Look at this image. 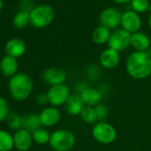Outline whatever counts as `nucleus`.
I'll use <instances>...</instances> for the list:
<instances>
[{
  "label": "nucleus",
  "mask_w": 151,
  "mask_h": 151,
  "mask_svg": "<svg viewBox=\"0 0 151 151\" xmlns=\"http://www.w3.org/2000/svg\"><path fill=\"white\" fill-rule=\"evenodd\" d=\"M92 134L93 139L101 144H110L116 139V131L115 127L103 121L94 124Z\"/></svg>",
  "instance_id": "obj_5"
},
{
  "label": "nucleus",
  "mask_w": 151,
  "mask_h": 151,
  "mask_svg": "<svg viewBox=\"0 0 151 151\" xmlns=\"http://www.w3.org/2000/svg\"><path fill=\"white\" fill-rule=\"evenodd\" d=\"M131 36L129 32L123 29H116L110 35L108 42L109 47L117 52H122L131 45Z\"/></svg>",
  "instance_id": "obj_7"
},
{
  "label": "nucleus",
  "mask_w": 151,
  "mask_h": 151,
  "mask_svg": "<svg viewBox=\"0 0 151 151\" xmlns=\"http://www.w3.org/2000/svg\"><path fill=\"white\" fill-rule=\"evenodd\" d=\"M100 70L98 68V67L96 66H91L89 68H88V72H87V75L88 77L92 79V80H96L99 77L100 75Z\"/></svg>",
  "instance_id": "obj_29"
},
{
  "label": "nucleus",
  "mask_w": 151,
  "mask_h": 151,
  "mask_svg": "<svg viewBox=\"0 0 151 151\" xmlns=\"http://www.w3.org/2000/svg\"><path fill=\"white\" fill-rule=\"evenodd\" d=\"M9 113V105L7 101L4 98L0 97V122L6 120Z\"/></svg>",
  "instance_id": "obj_27"
},
{
  "label": "nucleus",
  "mask_w": 151,
  "mask_h": 151,
  "mask_svg": "<svg viewBox=\"0 0 151 151\" xmlns=\"http://www.w3.org/2000/svg\"><path fill=\"white\" fill-rule=\"evenodd\" d=\"M122 14V12L116 7L105 8L100 14L101 25L109 29H116L121 25Z\"/></svg>",
  "instance_id": "obj_8"
},
{
  "label": "nucleus",
  "mask_w": 151,
  "mask_h": 151,
  "mask_svg": "<svg viewBox=\"0 0 151 151\" xmlns=\"http://www.w3.org/2000/svg\"><path fill=\"white\" fill-rule=\"evenodd\" d=\"M131 46L136 52H147L150 47V39L145 33L138 31L131 36Z\"/></svg>",
  "instance_id": "obj_14"
},
{
  "label": "nucleus",
  "mask_w": 151,
  "mask_h": 151,
  "mask_svg": "<svg viewBox=\"0 0 151 151\" xmlns=\"http://www.w3.org/2000/svg\"><path fill=\"white\" fill-rule=\"evenodd\" d=\"M111 32L110 29L101 25L94 29L92 34V39L96 45H104L109 42Z\"/></svg>",
  "instance_id": "obj_20"
},
{
  "label": "nucleus",
  "mask_w": 151,
  "mask_h": 151,
  "mask_svg": "<svg viewBox=\"0 0 151 151\" xmlns=\"http://www.w3.org/2000/svg\"><path fill=\"white\" fill-rule=\"evenodd\" d=\"M32 138L36 143L39 145H45L50 142L51 134L47 130L41 127L32 132Z\"/></svg>",
  "instance_id": "obj_24"
},
{
  "label": "nucleus",
  "mask_w": 151,
  "mask_h": 151,
  "mask_svg": "<svg viewBox=\"0 0 151 151\" xmlns=\"http://www.w3.org/2000/svg\"><path fill=\"white\" fill-rule=\"evenodd\" d=\"M42 124L40 121L39 115L37 114H29L22 117V128L29 131V132H33L36 130L41 128Z\"/></svg>",
  "instance_id": "obj_19"
},
{
  "label": "nucleus",
  "mask_w": 151,
  "mask_h": 151,
  "mask_svg": "<svg viewBox=\"0 0 151 151\" xmlns=\"http://www.w3.org/2000/svg\"><path fill=\"white\" fill-rule=\"evenodd\" d=\"M147 22H148V26H149V28H150V29H151V13L149 14V16H148V21H147Z\"/></svg>",
  "instance_id": "obj_32"
},
{
  "label": "nucleus",
  "mask_w": 151,
  "mask_h": 151,
  "mask_svg": "<svg viewBox=\"0 0 151 151\" xmlns=\"http://www.w3.org/2000/svg\"><path fill=\"white\" fill-rule=\"evenodd\" d=\"M79 95L85 106L95 107L101 103V101L102 99V93H101V91L91 87L86 88L83 92L79 93Z\"/></svg>",
  "instance_id": "obj_15"
},
{
  "label": "nucleus",
  "mask_w": 151,
  "mask_h": 151,
  "mask_svg": "<svg viewBox=\"0 0 151 151\" xmlns=\"http://www.w3.org/2000/svg\"><path fill=\"white\" fill-rule=\"evenodd\" d=\"M30 24L37 29H44L49 26L54 18V11L49 5H39L29 12Z\"/></svg>",
  "instance_id": "obj_3"
},
{
  "label": "nucleus",
  "mask_w": 151,
  "mask_h": 151,
  "mask_svg": "<svg viewBox=\"0 0 151 151\" xmlns=\"http://www.w3.org/2000/svg\"><path fill=\"white\" fill-rule=\"evenodd\" d=\"M82 120L86 124H96L98 121V116L95 111V109L91 106H85L80 113Z\"/></svg>",
  "instance_id": "obj_23"
},
{
  "label": "nucleus",
  "mask_w": 151,
  "mask_h": 151,
  "mask_svg": "<svg viewBox=\"0 0 151 151\" xmlns=\"http://www.w3.org/2000/svg\"><path fill=\"white\" fill-rule=\"evenodd\" d=\"M18 60L16 58L10 55L5 56L0 61V70L6 77L12 78L17 74L18 71Z\"/></svg>",
  "instance_id": "obj_16"
},
{
  "label": "nucleus",
  "mask_w": 151,
  "mask_h": 151,
  "mask_svg": "<svg viewBox=\"0 0 151 151\" xmlns=\"http://www.w3.org/2000/svg\"><path fill=\"white\" fill-rule=\"evenodd\" d=\"M12 98L17 101H23L29 97L33 90V81L29 75L17 73L12 77L8 84Z\"/></svg>",
  "instance_id": "obj_2"
},
{
  "label": "nucleus",
  "mask_w": 151,
  "mask_h": 151,
  "mask_svg": "<svg viewBox=\"0 0 151 151\" xmlns=\"http://www.w3.org/2000/svg\"><path fill=\"white\" fill-rule=\"evenodd\" d=\"M112 1L116 4H127V3L131 2L132 0H112Z\"/></svg>",
  "instance_id": "obj_31"
},
{
  "label": "nucleus",
  "mask_w": 151,
  "mask_h": 151,
  "mask_svg": "<svg viewBox=\"0 0 151 151\" xmlns=\"http://www.w3.org/2000/svg\"><path fill=\"white\" fill-rule=\"evenodd\" d=\"M94 109H95V111H96V114H97V116H98V120L102 121L107 117L109 110H108L107 107L104 104L100 103L97 106H95Z\"/></svg>",
  "instance_id": "obj_28"
},
{
  "label": "nucleus",
  "mask_w": 151,
  "mask_h": 151,
  "mask_svg": "<svg viewBox=\"0 0 151 151\" xmlns=\"http://www.w3.org/2000/svg\"><path fill=\"white\" fill-rule=\"evenodd\" d=\"M122 29L129 32L130 34L136 33L139 31L141 28V19L139 14L132 10L126 11L123 13L121 19Z\"/></svg>",
  "instance_id": "obj_9"
},
{
  "label": "nucleus",
  "mask_w": 151,
  "mask_h": 151,
  "mask_svg": "<svg viewBox=\"0 0 151 151\" xmlns=\"http://www.w3.org/2000/svg\"><path fill=\"white\" fill-rule=\"evenodd\" d=\"M76 143V137L72 132L66 129L54 131L51 134L50 146L54 151H69Z\"/></svg>",
  "instance_id": "obj_4"
},
{
  "label": "nucleus",
  "mask_w": 151,
  "mask_h": 151,
  "mask_svg": "<svg viewBox=\"0 0 151 151\" xmlns=\"http://www.w3.org/2000/svg\"><path fill=\"white\" fill-rule=\"evenodd\" d=\"M3 6H4V4H3V1H2V0H0V11L2 10V8H3Z\"/></svg>",
  "instance_id": "obj_33"
},
{
  "label": "nucleus",
  "mask_w": 151,
  "mask_h": 151,
  "mask_svg": "<svg viewBox=\"0 0 151 151\" xmlns=\"http://www.w3.org/2000/svg\"><path fill=\"white\" fill-rule=\"evenodd\" d=\"M120 62V54L119 52L112 49L107 48L105 49L100 56V63L101 67L107 69H112L117 67Z\"/></svg>",
  "instance_id": "obj_12"
},
{
  "label": "nucleus",
  "mask_w": 151,
  "mask_h": 151,
  "mask_svg": "<svg viewBox=\"0 0 151 151\" xmlns=\"http://www.w3.org/2000/svg\"><path fill=\"white\" fill-rule=\"evenodd\" d=\"M6 51L7 52V55H10L17 59L22 56L26 52V44L21 38H12L6 43Z\"/></svg>",
  "instance_id": "obj_17"
},
{
  "label": "nucleus",
  "mask_w": 151,
  "mask_h": 151,
  "mask_svg": "<svg viewBox=\"0 0 151 151\" xmlns=\"http://www.w3.org/2000/svg\"><path fill=\"white\" fill-rule=\"evenodd\" d=\"M130 3L132 10L139 14L148 11L150 6L148 0H132Z\"/></svg>",
  "instance_id": "obj_26"
},
{
  "label": "nucleus",
  "mask_w": 151,
  "mask_h": 151,
  "mask_svg": "<svg viewBox=\"0 0 151 151\" xmlns=\"http://www.w3.org/2000/svg\"><path fill=\"white\" fill-rule=\"evenodd\" d=\"M7 125L13 130H19L22 128V117L19 116L16 112H10L6 119Z\"/></svg>",
  "instance_id": "obj_25"
},
{
  "label": "nucleus",
  "mask_w": 151,
  "mask_h": 151,
  "mask_svg": "<svg viewBox=\"0 0 151 151\" xmlns=\"http://www.w3.org/2000/svg\"><path fill=\"white\" fill-rule=\"evenodd\" d=\"M60 116H61L60 111L56 107H52V106L44 109L39 114L41 124L43 126L45 127L53 126L56 124H58V122L60 119Z\"/></svg>",
  "instance_id": "obj_13"
},
{
  "label": "nucleus",
  "mask_w": 151,
  "mask_h": 151,
  "mask_svg": "<svg viewBox=\"0 0 151 151\" xmlns=\"http://www.w3.org/2000/svg\"><path fill=\"white\" fill-rule=\"evenodd\" d=\"M66 78V72L60 68H49L43 73L44 81L51 86L63 84Z\"/></svg>",
  "instance_id": "obj_10"
},
{
  "label": "nucleus",
  "mask_w": 151,
  "mask_h": 151,
  "mask_svg": "<svg viewBox=\"0 0 151 151\" xmlns=\"http://www.w3.org/2000/svg\"><path fill=\"white\" fill-rule=\"evenodd\" d=\"M37 102L39 105H45L48 102V98L46 93H41L37 97Z\"/></svg>",
  "instance_id": "obj_30"
},
{
  "label": "nucleus",
  "mask_w": 151,
  "mask_h": 151,
  "mask_svg": "<svg viewBox=\"0 0 151 151\" xmlns=\"http://www.w3.org/2000/svg\"><path fill=\"white\" fill-rule=\"evenodd\" d=\"M14 147V137L8 132L0 130V151H10Z\"/></svg>",
  "instance_id": "obj_21"
},
{
  "label": "nucleus",
  "mask_w": 151,
  "mask_h": 151,
  "mask_svg": "<svg viewBox=\"0 0 151 151\" xmlns=\"http://www.w3.org/2000/svg\"><path fill=\"white\" fill-rule=\"evenodd\" d=\"M14 147L19 151H27L32 145L33 138L32 133L25 129H19L13 135Z\"/></svg>",
  "instance_id": "obj_11"
},
{
  "label": "nucleus",
  "mask_w": 151,
  "mask_h": 151,
  "mask_svg": "<svg viewBox=\"0 0 151 151\" xmlns=\"http://www.w3.org/2000/svg\"><path fill=\"white\" fill-rule=\"evenodd\" d=\"M127 73L135 79H144L151 75V54L147 52H132L125 63Z\"/></svg>",
  "instance_id": "obj_1"
},
{
  "label": "nucleus",
  "mask_w": 151,
  "mask_h": 151,
  "mask_svg": "<svg viewBox=\"0 0 151 151\" xmlns=\"http://www.w3.org/2000/svg\"><path fill=\"white\" fill-rule=\"evenodd\" d=\"M29 23H30L29 12L21 10L15 14L14 18V25L16 29H24L25 27H27Z\"/></svg>",
  "instance_id": "obj_22"
},
{
  "label": "nucleus",
  "mask_w": 151,
  "mask_h": 151,
  "mask_svg": "<svg viewBox=\"0 0 151 151\" xmlns=\"http://www.w3.org/2000/svg\"><path fill=\"white\" fill-rule=\"evenodd\" d=\"M46 94L48 98V102L52 107L65 105L68 99L71 95L69 87L64 84L51 86Z\"/></svg>",
  "instance_id": "obj_6"
},
{
  "label": "nucleus",
  "mask_w": 151,
  "mask_h": 151,
  "mask_svg": "<svg viewBox=\"0 0 151 151\" xmlns=\"http://www.w3.org/2000/svg\"><path fill=\"white\" fill-rule=\"evenodd\" d=\"M66 110L67 112L71 116H78L80 115L83 108L85 107V104L78 93H73L69 96L67 102L65 103Z\"/></svg>",
  "instance_id": "obj_18"
}]
</instances>
